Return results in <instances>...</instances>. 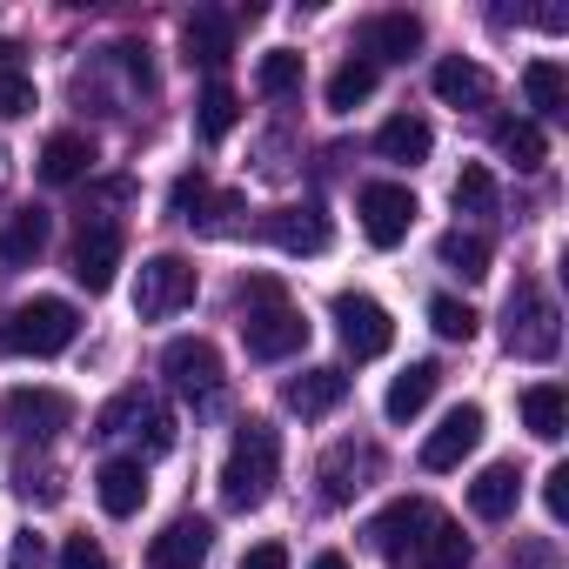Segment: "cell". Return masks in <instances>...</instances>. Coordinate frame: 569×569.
I'll use <instances>...</instances> for the list:
<instances>
[{
	"label": "cell",
	"mask_w": 569,
	"mask_h": 569,
	"mask_svg": "<svg viewBox=\"0 0 569 569\" xmlns=\"http://www.w3.org/2000/svg\"><path fill=\"white\" fill-rule=\"evenodd\" d=\"M241 342H248L254 362H289V356L309 349V322H302V309L289 296H281V281L254 274L241 289Z\"/></svg>",
	"instance_id": "obj_1"
},
{
	"label": "cell",
	"mask_w": 569,
	"mask_h": 569,
	"mask_svg": "<svg viewBox=\"0 0 569 569\" xmlns=\"http://www.w3.org/2000/svg\"><path fill=\"white\" fill-rule=\"evenodd\" d=\"M274 476H281V436L268 422H241L234 442H228V462H221V502L228 509H261Z\"/></svg>",
	"instance_id": "obj_2"
},
{
	"label": "cell",
	"mask_w": 569,
	"mask_h": 569,
	"mask_svg": "<svg viewBox=\"0 0 569 569\" xmlns=\"http://www.w3.org/2000/svg\"><path fill=\"white\" fill-rule=\"evenodd\" d=\"M74 336H81L74 302H61V296H34V302L8 309V322H0V356H34V362H48V356L74 349Z\"/></svg>",
	"instance_id": "obj_3"
},
{
	"label": "cell",
	"mask_w": 569,
	"mask_h": 569,
	"mask_svg": "<svg viewBox=\"0 0 569 569\" xmlns=\"http://www.w3.org/2000/svg\"><path fill=\"white\" fill-rule=\"evenodd\" d=\"M502 349L522 356V362H549L562 349V316L536 281H516L509 302H502Z\"/></svg>",
	"instance_id": "obj_4"
},
{
	"label": "cell",
	"mask_w": 569,
	"mask_h": 569,
	"mask_svg": "<svg viewBox=\"0 0 569 569\" xmlns=\"http://www.w3.org/2000/svg\"><path fill=\"white\" fill-rule=\"evenodd\" d=\"M194 302V268L181 254H148L134 274V316L141 322H168Z\"/></svg>",
	"instance_id": "obj_5"
},
{
	"label": "cell",
	"mask_w": 569,
	"mask_h": 569,
	"mask_svg": "<svg viewBox=\"0 0 569 569\" xmlns=\"http://www.w3.org/2000/svg\"><path fill=\"white\" fill-rule=\"evenodd\" d=\"M329 316H336V336H342V349H349L356 362H376V356H389V342H396V322H389V309H382L376 296H362V289H342V296L329 302Z\"/></svg>",
	"instance_id": "obj_6"
},
{
	"label": "cell",
	"mask_w": 569,
	"mask_h": 569,
	"mask_svg": "<svg viewBox=\"0 0 569 569\" xmlns=\"http://www.w3.org/2000/svg\"><path fill=\"white\" fill-rule=\"evenodd\" d=\"M0 422H8L21 442H54L74 422V402L61 389H8L0 396Z\"/></svg>",
	"instance_id": "obj_7"
},
{
	"label": "cell",
	"mask_w": 569,
	"mask_h": 569,
	"mask_svg": "<svg viewBox=\"0 0 569 569\" xmlns=\"http://www.w3.org/2000/svg\"><path fill=\"white\" fill-rule=\"evenodd\" d=\"M161 376H168L174 396H188V402H214V396H221V356H214L208 336H181V342H168Z\"/></svg>",
	"instance_id": "obj_8"
},
{
	"label": "cell",
	"mask_w": 569,
	"mask_h": 569,
	"mask_svg": "<svg viewBox=\"0 0 569 569\" xmlns=\"http://www.w3.org/2000/svg\"><path fill=\"white\" fill-rule=\"evenodd\" d=\"M356 214H362V234H369L376 248H396V241H409V228H416V194H409L402 181H369L362 201H356Z\"/></svg>",
	"instance_id": "obj_9"
},
{
	"label": "cell",
	"mask_w": 569,
	"mask_h": 569,
	"mask_svg": "<svg viewBox=\"0 0 569 569\" xmlns=\"http://www.w3.org/2000/svg\"><path fill=\"white\" fill-rule=\"evenodd\" d=\"M436 522H442V509H436V502H422V496H402V502H389V509L369 522V542H376V549H382V556L402 569V562H409V549H416V542H422Z\"/></svg>",
	"instance_id": "obj_10"
},
{
	"label": "cell",
	"mask_w": 569,
	"mask_h": 569,
	"mask_svg": "<svg viewBox=\"0 0 569 569\" xmlns=\"http://www.w3.org/2000/svg\"><path fill=\"white\" fill-rule=\"evenodd\" d=\"M114 268H121V228L114 221H81V234H74V281L88 296H108Z\"/></svg>",
	"instance_id": "obj_11"
},
{
	"label": "cell",
	"mask_w": 569,
	"mask_h": 569,
	"mask_svg": "<svg viewBox=\"0 0 569 569\" xmlns=\"http://www.w3.org/2000/svg\"><path fill=\"white\" fill-rule=\"evenodd\" d=\"M261 234L281 248V254H329V241H336V228H329V214L309 201V208H268L261 214Z\"/></svg>",
	"instance_id": "obj_12"
},
{
	"label": "cell",
	"mask_w": 569,
	"mask_h": 569,
	"mask_svg": "<svg viewBox=\"0 0 569 569\" xmlns=\"http://www.w3.org/2000/svg\"><path fill=\"white\" fill-rule=\"evenodd\" d=\"M214 549V522L208 516H174L154 542H148V569H201Z\"/></svg>",
	"instance_id": "obj_13"
},
{
	"label": "cell",
	"mask_w": 569,
	"mask_h": 569,
	"mask_svg": "<svg viewBox=\"0 0 569 569\" xmlns=\"http://www.w3.org/2000/svg\"><path fill=\"white\" fill-rule=\"evenodd\" d=\"M476 442H482V409H476V402H456V409L429 429V442H422V469L442 476V469H456Z\"/></svg>",
	"instance_id": "obj_14"
},
{
	"label": "cell",
	"mask_w": 569,
	"mask_h": 569,
	"mask_svg": "<svg viewBox=\"0 0 569 569\" xmlns=\"http://www.w3.org/2000/svg\"><path fill=\"white\" fill-rule=\"evenodd\" d=\"M342 396H349V376L342 369H302L289 389H281V402H289L302 422H322L329 409H342Z\"/></svg>",
	"instance_id": "obj_15"
},
{
	"label": "cell",
	"mask_w": 569,
	"mask_h": 569,
	"mask_svg": "<svg viewBox=\"0 0 569 569\" xmlns=\"http://www.w3.org/2000/svg\"><path fill=\"white\" fill-rule=\"evenodd\" d=\"M48 234H54L48 208H14L8 228H0V261H8V268H34L48 254Z\"/></svg>",
	"instance_id": "obj_16"
},
{
	"label": "cell",
	"mask_w": 569,
	"mask_h": 569,
	"mask_svg": "<svg viewBox=\"0 0 569 569\" xmlns=\"http://www.w3.org/2000/svg\"><path fill=\"white\" fill-rule=\"evenodd\" d=\"M181 48H188V61L221 68V61L234 54V21H228V14H214V8H194V14L181 21Z\"/></svg>",
	"instance_id": "obj_17"
},
{
	"label": "cell",
	"mask_w": 569,
	"mask_h": 569,
	"mask_svg": "<svg viewBox=\"0 0 569 569\" xmlns=\"http://www.w3.org/2000/svg\"><path fill=\"white\" fill-rule=\"evenodd\" d=\"M422 48V21L416 14H376L369 28H362V61H409Z\"/></svg>",
	"instance_id": "obj_18"
},
{
	"label": "cell",
	"mask_w": 569,
	"mask_h": 569,
	"mask_svg": "<svg viewBox=\"0 0 569 569\" xmlns=\"http://www.w3.org/2000/svg\"><path fill=\"white\" fill-rule=\"evenodd\" d=\"M369 476H376V449L369 442L329 449V462H322V502H349L356 489H369Z\"/></svg>",
	"instance_id": "obj_19"
},
{
	"label": "cell",
	"mask_w": 569,
	"mask_h": 569,
	"mask_svg": "<svg viewBox=\"0 0 569 569\" xmlns=\"http://www.w3.org/2000/svg\"><path fill=\"white\" fill-rule=\"evenodd\" d=\"M94 496H101V509H108V516H134V509L148 502V469H141V462H128V456H114V462H101V469H94Z\"/></svg>",
	"instance_id": "obj_20"
},
{
	"label": "cell",
	"mask_w": 569,
	"mask_h": 569,
	"mask_svg": "<svg viewBox=\"0 0 569 569\" xmlns=\"http://www.w3.org/2000/svg\"><path fill=\"white\" fill-rule=\"evenodd\" d=\"M516 502H522V469H516V462H489V469L469 482V509H476L482 522L516 516Z\"/></svg>",
	"instance_id": "obj_21"
},
{
	"label": "cell",
	"mask_w": 569,
	"mask_h": 569,
	"mask_svg": "<svg viewBox=\"0 0 569 569\" xmlns=\"http://www.w3.org/2000/svg\"><path fill=\"white\" fill-rule=\"evenodd\" d=\"M442 389V369L436 362H409L396 382H389V396H382V416L389 422H416L422 409H429V396Z\"/></svg>",
	"instance_id": "obj_22"
},
{
	"label": "cell",
	"mask_w": 569,
	"mask_h": 569,
	"mask_svg": "<svg viewBox=\"0 0 569 569\" xmlns=\"http://www.w3.org/2000/svg\"><path fill=\"white\" fill-rule=\"evenodd\" d=\"M516 409H522V429H529L536 442H562V429H569V396H562L556 382H529V389L516 396Z\"/></svg>",
	"instance_id": "obj_23"
},
{
	"label": "cell",
	"mask_w": 569,
	"mask_h": 569,
	"mask_svg": "<svg viewBox=\"0 0 569 569\" xmlns=\"http://www.w3.org/2000/svg\"><path fill=\"white\" fill-rule=\"evenodd\" d=\"M376 148H382V161H402V168H416V161H429V148H436V128H429L422 114H389V121H382V134H376Z\"/></svg>",
	"instance_id": "obj_24"
},
{
	"label": "cell",
	"mask_w": 569,
	"mask_h": 569,
	"mask_svg": "<svg viewBox=\"0 0 569 569\" xmlns=\"http://www.w3.org/2000/svg\"><path fill=\"white\" fill-rule=\"evenodd\" d=\"M154 416H161V402H154L148 389H121V396H108V402H101L94 436H108V442H114V436H141Z\"/></svg>",
	"instance_id": "obj_25"
},
{
	"label": "cell",
	"mask_w": 569,
	"mask_h": 569,
	"mask_svg": "<svg viewBox=\"0 0 569 569\" xmlns=\"http://www.w3.org/2000/svg\"><path fill=\"white\" fill-rule=\"evenodd\" d=\"M436 94L449 101V108H482L489 101V74L476 68V61H462V54H449V61H436Z\"/></svg>",
	"instance_id": "obj_26"
},
{
	"label": "cell",
	"mask_w": 569,
	"mask_h": 569,
	"mask_svg": "<svg viewBox=\"0 0 569 569\" xmlns=\"http://www.w3.org/2000/svg\"><path fill=\"white\" fill-rule=\"evenodd\" d=\"M402 569H469V536L442 516V522L409 549V562H402Z\"/></svg>",
	"instance_id": "obj_27"
},
{
	"label": "cell",
	"mask_w": 569,
	"mask_h": 569,
	"mask_svg": "<svg viewBox=\"0 0 569 569\" xmlns=\"http://www.w3.org/2000/svg\"><path fill=\"white\" fill-rule=\"evenodd\" d=\"M234 121H241L234 88H228V81H208V88H201V101H194V134L214 148V141H228V134H234Z\"/></svg>",
	"instance_id": "obj_28"
},
{
	"label": "cell",
	"mask_w": 569,
	"mask_h": 569,
	"mask_svg": "<svg viewBox=\"0 0 569 569\" xmlns=\"http://www.w3.org/2000/svg\"><path fill=\"white\" fill-rule=\"evenodd\" d=\"M496 154H502V161H516L522 174H536V168L549 161V141H542V128H536V121L509 114V121H496Z\"/></svg>",
	"instance_id": "obj_29"
},
{
	"label": "cell",
	"mask_w": 569,
	"mask_h": 569,
	"mask_svg": "<svg viewBox=\"0 0 569 569\" xmlns=\"http://www.w3.org/2000/svg\"><path fill=\"white\" fill-rule=\"evenodd\" d=\"M88 168H94V141H88V134H54V141L41 148V181H54V188L81 181Z\"/></svg>",
	"instance_id": "obj_30"
},
{
	"label": "cell",
	"mask_w": 569,
	"mask_h": 569,
	"mask_svg": "<svg viewBox=\"0 0 569 569\" xmlns=\"http://www.w3.org/2000/svg\"><path fill=\"white\" fill-rule=\"evenodd\" d=\"M522 94H529V108H536L542 121H556V114L569 108V74H562V61H529V68H522Z\"/></svg>",
	"instance_id": "obj_31"
},
{
	"label": "cell",
	"mask_w": 569,
	"mask_h": 569,
	"mask_svg": "<svg viewBox=\"0 0 569 569\" xmlns=\"http://www.w3.org/2000/svg\"><path fill=\"white\" fill-rule=\"evenodd\" d=\"M376 81H382V68H376V61H362V54H349V61L329 74V108H336V114L362 108V101L376 94Z\"/></svg>",
	"instance_id": "obj_32"
},
{
	"label": "cell",
	"mask_w": 569,
	"mask_h": 569,
	"mask_svg": "<svg viewBox=\"0 0 569 569\" xmlns=\"http://www.w3.org/2000/svg\"><path fill=\"white\" fill-rule=\"evenodd\" d=\"M436 261H442L449 274H462V281H482V274H489V241L469 234V228H449V234L436 241Z\"/></svg>",
	"instance_id": "obj_33"
},
{
	"label": "cell",
	"mask_w": 569,
	"mask_h": 569,
	"mask_svg": "<svg viewBox=\"0 0 569 569\" xmlns=\"http://www.w3.org/2000/svg\"><path fill=\"white\" fill-rule=\"evenodd\" d=\"M254 88H261L268 101H289V94H302V54H289V48L261 54V68H254Z\"/></svg>",
	"instance_id": "obj_34"
},
{
	"label": "cell",
	"mask_w": 569,
	"mask_h": 569,
	"mask_svg": "<svg viewBox=\"0 0 569 569\" xmlns=\"http://www.w3.org/2000/svg\"><path fill=\"white\" fill-rule=\"evenodd\" d=\"M456 214H496V174L482 161H469L456 174Z\"/></svg>",
	"instance_id": "obj_35"
},
{
	"label": "cell",
	"mask_w": 569,
	"mask_h": 569,
	"mask_svg": "<svg viewBox=\"0 0 569 569\" xmlns=\"http://www.w3.org/2000/svg\"><path fill=\"white\" fill-rule=\"evenodd\" d=\"M429 322H436L442 342H469V336H476V309L456 302V296H436V302H429Z\"/></svg>",
	"instance_id": "obj_36"
},
{
	"label": "cell",
	"mask_w": 569,
	"mask_h": 569,
	"mask_svg": "<svg viewBox=\"0 0 569 569\" xmlns=\"http://www.w3.org/2000/svg\"><path fill=\"white\" fill-rule=\"evenodd\" d=\"M0 114H34V81L14 68V74H0Z\"/></svg>",
	"instance_id": "obj_37"
},
{
	"label": "cell",
	"mask_w": 569,
	"mask_h": 569,
	"mask_svg": "<svg viewBox=\"0 0 569 569\" xmlns=\"http://www.w3.org/2000/svg\"><path fill=\"white\" fill-rule=\"evenodd\" d=\"M61 569H108V549L94 536H68L61 542Z\"/></svg>",
	"instance_id": "obj_38"
},
{
	"label": "cell",
	"mask_w": 569,
	"mask_h": 569,
	"mask_svg": "<svg viewBox=\"0 0 569 569\" xmlns=\"http://www.w3.org/2000/svg\"><path fill=\"white\" fill-rule=\"evenodd\" d=\"M8 569H48V536L21 529V536H14V549H8Z\"/></svg>",
	"instance_id": "obj_39"
},
{
	"label": "cell",
	"mask_w": 569,
	"mask_h": 569,
	"mask_svg": "<svg viewBox=\"0 0 569 569\" xmlns=\"http://www.w3.org/2000/svg\"><path fill=\"white\" fill-rule=\"evenodd\" d=\"M542 502H549V516H556V522L569 516V462H556V469L542 476Z\"/></svg>",
	"instance_id": "obj_40"
},
{
	"label": "cell",
	"mask_w": 569,
	"mask_h": 569,
	"mask_svg": "<svg viewBox=\"0 0 569 569\" xmlns=\"http://www.w3.org/2000/svg\"><path fill=\"white\" fill-rule=\"evenodd\" d=\"M168 201H174V214H194V208H201V201H208V181H201V174H181V181H174V194H168Z\"/></svg>",
	"instance_id": "obj_41"
},
{
	"label": "cell",
	"mask_w": 569,
	"mask_h": 569,
	"mask_svg": "<svg viewBox=\"0 0 569 569\" xmlns=\"http://www.w3.org/2000/svg\"><path fill=\"white\" fill-rule=\"evenodd\" d=\"M241 569H289V549H281V542H254L241 556Z\"/></svg>",
	"instance_id": "obj_42"
},
{
	"label": "cell",
	"mask_w": 569,
	"mask_h": 569,
	"mask_svg": "<svg viewBox=\"0 0 569 569\" xmlns=\"http://www.w3.org/2000/svg\"><path fill=\"white\" fill-rule=\"evenodd\" d=\"M522 569H549V542H529L522 549Z\"/></svg>",
	"instance_id": "obj_43"
},
{
	"label": "cell",
	"mask_w": 569,
	"mask_h": 569,
	"mask_svg": "<svg viewBox=\"0 0 569 569\" xmlns=\"http://www.w3.org/2000/svg\"><path fill=\"white\" fill-rule=\"evenodd\" d=\"M309 569H356V562H349V556H336V549H322V556H316Z\"/></svg>",
	"instance_id": "obj_44"
},
{
	"label": "cell",
	"mask_w": 569,
	"mask_h": 569,
	"mask_svg": "<svg viewBox=\"0 0 569 569\" xmlns=\"http://www.w3.org/2000/svg\"><path fill=\"white\" fill-rule=\"evenodd\" d=\"M14 61H21V48H14V41H0V74H14Z\"/></svg>",
	"instance_id": "obj_45"
}]
</instances>
